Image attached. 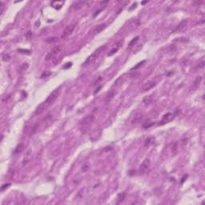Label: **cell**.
Returning a JSON list of instances; mask_svg holds the SVG:
<instances>
[{"mask_svg": "<svg viewBox=\"0 0 205 205\" xmlns=\"http://www.w3.org/2000/svg\"><path fill=\"white\" fill-rule=\"evenodd\" d=\"M104 47H99V49H97L96 51H95L94 53H92L89 57H88L87 59H86V61L84 62V63H83V66H86L90 65V64H91L93 62H94L95 59L98 58L99 54H100V52H101L100 51H101L102 49H103Z\"/></svg>", "mask_w": 205, "mask_h": 205, "instance_id": "1", "label": "cell"}, {"mask_svg": "<svg viewBox=\"0 0 205 205\" xmlns=\"http://www.w3.org/2000/svg\"><path fill=\"white\" fill-rule=\"evenodd\" d=\"M94 115H88L86 117L83 119V120L81 121V127L83 128V129H87L89 127V126L94 121Z\"/></svg>", "mask_w": 205, "mask_h": 205, "instance_id": "2", "label": "cell"}, {"mask_svg": "<svg viewBox=\"0 0 205 205\" xmlns=\"http://www.w3.org/2000/svg\"><path fill=\"white\" fill-rule=\"evenodd\" d=\"M59 89H55L54 90H53V91L49 95V96L47 98L46 101H44L45 102H46L47 105L49 106V105H51V104L53 103V102L57 99V98H58V96H59Z\"/></svg>", "mask_w": 205, "mask_h": 205, "instance_id": "3", "label": "cell"}, {"mask_svg": "<svg viewBox=\"0 0 205 205\" xmlns=\"http://www.w3.org/2000/svg\"><path fill=\"white\" fill-rule=\"evenodd\" d=\"M60 51H61V47H60V46H56V47H54V48L52 49L51 51L47 54L46 59H46V61L51 60V59H54V57H55Z\"/></svg>", "mask_w": 205, "mask_h": 205, "instance_id": "4", "label": "cell"}, {"mask_svg": "<svg viewBox=\"0 0 205 205\" xmlns=\"http://www.w3.org/2000/svg\"><path fill=\"white\" fill-rule=\"evenodd\" d=\"M75 23H74V24H70L68 25L67 27H66L65 29L63 30V34H62L61 35V38L62 39H66V38H67L69 35H70L71 33L73 32L74 29H75Z\"/></svg>", "mask_w": 205, "mask_h": 205, "instance_id": "5", "label": "cell"}, {"mask_svg": "<svg viewBox=\"0 0 205 205\" xmlns=\"http://www.w3.org/2000/svg\"><path fill=\"white\" fill-rule=\"evenodd\" d=\"M150 165H151V161L149 159H145L144 162L141 163V165L139 167V172L142 174L146 173L147 171L149 170Z\"/></svg>", "mask_w": 205, "mask_h": 205, "instance_id": "6", "label": "cell"}, {"mask_svg": "<svg viewBox=\"0 0 205 205\" xmlns=\"http://www.w3.org/2000/svg\"><path fill=\"white\" fill-rule=\"evenodd\" d=\"M174 118H175V115H174V114L171 113V112L167 113L163 116V118H162L160 123H159V125H164L167 123L171 122Z\"/></svg>", "mask_w": 205, "mask_h": 205, "instance_id": "7", "label": "cell"}, {"mask_svg": "<svg viewBox=\"0 0 205 205\" xmlns=\"http://www.w3.org/2000/svg\"><path fill=\"white\" fill-rule=\"evenodd\" d=\"M187 19H184L179 23V24L176 26L175 29L174 30V32L175 33H178V32H183L186 28H187Z\"/></svg>", "mask_w": 205, "mask_h": 205, "instance_id": "8", "label": "cell"}, {"mask_svg": "<svg viewBox=\"0 0 205 205\" xmlns=\"http://www.w3.org/2000/svg\"><path fill=\"white\" fill-rule=\"evenodd\" d=\"M155 86H156V83L154 82V81H147V83H145V84L143 86V91H147V90H151L152 87H154Z\"/></svg>", "mask_w": 205, "mask_h": 205, "instance_id": "9", "label": "cell"}, {"mask_svg": "<svg viewBox=\"0 0 205 205\" xmlns=\"http://www.w3.org/2000/svg\"><path fill=\"white\" fill-rule=\"evenodd\" d=\"M47 104L45 102H42V103H40L39 106L37 107L36 110H35V115H40V114H42L43 111L46 110V108H47Z\"/></svg>", "mask_w": 205, "mask_h": 205, "instance_id": "10", "label": "cell"}, {"mask_svg": "<svg viewBox=\"0 0 205 205\" xmlns=\"http://www.w3.org/2000/svg\"><path fill=\"white\" fill-rule=\"evenodd\" d=\"M107 27V25L105 24V23H102V24H99L96 26V27L95 28L94 30H93V35H97L99 34V33H100L101 31H102L105 28Z\"/></svg>", "mask_w": 205, "mask_h": 205, "instance_id": "11", "label": "cell"}, {"mask_svg": "<svg viewBox=\"0 0 205 205\" xmlns=\"http://www.w3.org/2000/svg\"><path fill=\"white\" fill-rule=\"evenodd\" d=\"M31 158H32V155H31V151H28L27 152V154L25 155V156H24V158H23V166H25V165H27V164L29 163V162L31 160Z\"/></svg>", "mask_w": 205, "mask_h": 205, "instance_id": "12", "label": "cell"}, {"mask_svg": "<svg viewBox=\"0 0 205 205\" xmlns=\"http://www.w3.org/2000/svg\"><path fill=\"white\" fill-rule=\"evenodd\" d=\"M86 3V1H77L75 2V3H74L73 4V7L74 9H75V10H78V9H81L83 7V6L85 5Z\"/></svg>", "mask_w": 205, "mask_h": 205, "instance_id": "13", "label": "cell"}, {"mask_svg": "<svg viewBox=\"0 0 205 205\" xmlns=\"http://www.w3.org/2000/svg\"><path fill=\"white\" fill-rule=\"evenodd\" d=\"M142 120H143V115L141 113H138L135 115V117L133 118L132 123H138L141 122Z\"/></svg>", "mask_w": 205, "mask_h": 205, "instance_id": "14", "label": "cell"}, {"mask_svg": "<svg viewBox=\"0 0 205 205\" xmlns=\"http://www.w3.org/2000/svg\"><path fill=\"white\" fill-rule=\"evenodd\" d=\"M154 140H155V138H154V137H152V136L148 137L146 140H145V142H144V147H148L149 145L152 144L154 143Z\"/></svg>", "mask_w": 205, "mask_h": 205, "instance_id": "15", "label": "cell"}, {"mask_svg": "<svg viewBox=\"0 0 205 205\" xmlns=\"http://www.w3.org/2000/svg\"><path fill=\"white\" fill-rule=\"evenodd\" d=\"M138 40H139V36H136L135 38H134V39H133L132 41L130 42V43H129V45H128V47H127V49H131V48H132V47L134 46L135 45V42H136Z\"/></svg>", "mask_w": 205, "mask_h": 205, "instance_id": "16", "label": "cell"}, {"mask_svg": "<svg viewBox=\"0 0 205 205\" xmlns=\"http://www.w3.org/2000/svg\"><path fill=\"white\" fill-rule=\"evenodd\" d=\"M23 149H24V146H23V144H19L17 146V147H16L15 149V153H20V152H22L23 151Z\"/></svg>", "mask_w": 205, "mask_h": 205, "instance_id": "17", "label": "cell"}, {"mask_svg": "<svg viewBox=\"0 0 205 205\" xmlns=\"http://www.w3.org/2000/svg\"><path fill=\"white\" fill-rule=\"evenodd\" d=\"M152 101H153V99H152V96L151 95H148L147 97H146L145 99H144V102L145 104H149L151 103V102H152Z\"/></svg>", "mask_w": 205, "mask_h": 205, "instance_id": "18", "label": "cell"}, {"mask_svg": "<svg viewBox=\"0 0 205 205\" xmlns=\"http://www.w3.org/2000/svg\"><path fill=\"white\" fill-rule=\"evenodd\" d=\"M57 38L55 37H51V38H47V39H46V42H48V43H54V42H55L57 41Z\"/></svg>", "mask_w": 205, "mask_h": 205, "instance_id": "19", "label": "cell"}, {"mask_svg": "<svg viewBox=\"0 0 205 205\" xmlns=\"http://www.w3.org/2000/svg\"><path fill=\"white\" fill-rule=\"evenodd\" d=\"M119 48H120V47H118L117 46H116V47H115V48H113V49L111 50V51H110V52H109V53L108 54V56H111V55H113L114 54L116 53V52L118 51Z\"/></svg>", "mask_w": 205, "mask_h": 205, "instance_id": "20", "label": "cell"}, {"mask_svg": "<svg viewBox=\"0 0 205 205\" xmlns=\"http://www.w3.org/2000/svg\"><path fill=\"white\" fill-rule=\"evenodd\" d=\"M10 59H11V57L8 54H5L3 55V60L4 62H7V61L10 60Z\"/></svg>", "mask_w": 205, "mask_h": 205, "instance_id": "21", "label": "cell"}, {"mask_svg": "<svg viewBox=\"0 0 205 205\" xmlns=\"http://www.w3.org/2000/svg\"><path fill=\"white\" fill-rule=\"evenodd\" d=\"M0 8H1L0 13H1V15H2L3 14V12H4V10H5V5H4V3H3V2H1V3H0Z\"/></svg>", "mask_w": 205, "mask_h": 205, "instance_id": "22", "label": "cell"}, {"mask_svg": "<svg viewBox=\"0 0 205 205\" xmlns=\"http://www.w3.org/2000/svg\"><path fill=\"white\" fill-rule=\"evenodd\" d=\"M114 95H115V93H110L108 95V99H107V102H110L111 99H112V98L114 97Z\"/></svg>", "mask_w": 205, "mask_h": 205, "instance_id": "23", "label": "cell"}, {"mask_svg": "<svg viewBox=\"0 0 205 205\" xmlns=\"http://www.w3.org/2000/svg\"><path fill=\"white\" fill-rule=\"evenodd\" d=\"M144 63H145V60L142 61L141 63H138V65H136L135 66H134V67H132V70H135V69H137L138 67H139V66H141L142 64Z\"/></svg>", "mask_w": 205, "mask_h": 205, "instance_id": "24", "label": "cell"}, {"mask_svg": "<svg viewBox=\"0 0 205 205\" xmlns=\"http://www.w3.org/2000/svg\"><path fill=\"white\" fill-rule=\"evenodd\" d=\"M18 51L20 52V53H27V54H30V51H27V50H22V49H19L18 50Z\"/></svg>", "mask_w": 205, "mask_h": 205, "instance_id": "25", "label": "cell"}, {"mask_svg": "<svg viewBox=\"0 0 205 205\" xmlns=\"http://www.w3.org/2000/svg\"><path fill=\"white\" fill-rule=\"evenodd\" d=\"M88 168H89V167H88V165H87V164H85L84 166H83V171H86Z\"/></svg>", "mask_w": 205, "mask_h": 205, "instance_id": "26", "label": "cell"}, {"mask_svg": "<svg viewBox=\"0 0 205 205\" xmlns=\"http://www.w3.org/2000/svg\"><path fill=\"white\" fill-rule=\"evenodd\" d=\"M8 186H10V183H7V184H4V185H3V187H2L1 190H2V191H3L4 189H5L6 187H7Z\"/></svg>", "mask_w": 205, "mask_h": 205, "instance_id": "27", "label": "cell"}, {"mask_svg": "<svg viewBox=\"0 0 205 205\" xmlns=\"http://www.w3.org/2000/svg\"><path fill=\"white\" fill-rule=\"evenodd\" d=\"M136 6H137V3H134V4H133V5L132 6V7H130V8H129V11H132V10H133V9H134V8H135V7H136Z\"/></svg>", "mask_w": 205, "mask_h": 205, "instance_id": "28", "label": "cell"}, {"mask_svg": "<svg viewBox=\"0 0 205 205\" xmlns=\"http://www.w3.org/2000/svg\"><path fill=\"white\" fill-rule=\"evenodd\" d=\"M66 64H67V65H66L65 66H64V68H68L69 66H71V64H72V63H66Z\"/></svg>", "mask_w": 205, "mask_h": 205, "instance_id": "29", "label": "cell"}]
</instances>
